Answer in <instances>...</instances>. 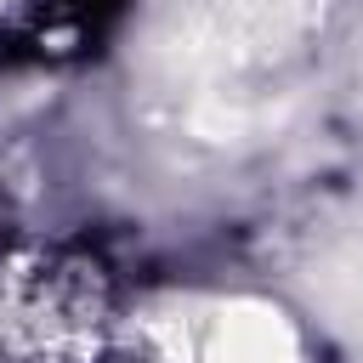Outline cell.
I'll return each mask as SVG.
<instances>
[{
  "label": "cell",
  "instance_id": "1",
  "mask_svg": "<svg viewBox=\"0 0 363 363\" xmlns=\"http://www.w3.org/2000/svg\"><path fill=\"white\" fill-rule=\"evenodd\" d=\"M119 0H51V17L68 23V28H96Z\"/></svg>",
  "mask_w": 363,
  "mask_h": 363
}]
</instances>
